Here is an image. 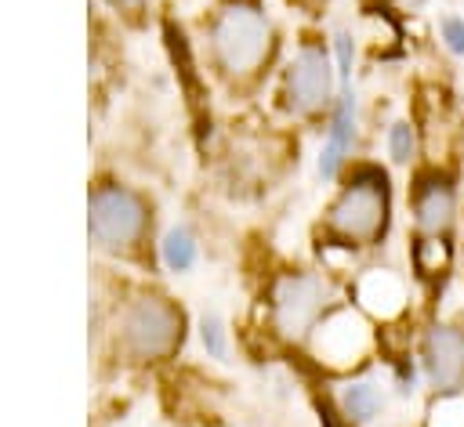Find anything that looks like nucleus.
I'll use <instances>...</instances> for the list:
<instances>
[{
  "mask_svg": "<svg viewBox=\"0 0 464 427\" xmlns=\"http://www.w3.org/2000/svg\"><path fill=\"white\" fill-rule=\"evenodd\" d=\"M392 217V185L377 163H359L326 210V228L344 246H373Z\"/></svg>",
  "mask_w": 464,
  "mask_h": 427,
  "instance_id": "f257e3e1",
  "label": "nucleus"
},
{
  "mask_svg": "<svg viewBox=\"0 0 464 427\" xmlns=\"http://www.w3.org/2000/svg\"><path fill=\"white\" fill-rule=\"evenodd\" d=\"M210 51L225 76H254L272 51V25L254 0H228L214 14Z\"/></svg>",
  "mask_w": 464,
  "mask_h": 427,
  "instance_id": "f03ea898",
  "label": "nucleus"
},
{
  "mask_svg": "<svg viewBox=\"0 0 464 427\" xmlns=\"http://www.w3.org/2000/svg\"><path fill=\"white\" fill-rule=\"evenodd\" d=\"M181 337H185V315L167 297L141 293L120 315V344L130 358H141V362L167 358L178 351Z\"/></svg>",
  "mask_w": 464,
  "mask_h": 427,
  "instance_id": "7ed1b4c3",
  "label": "nucleus"
},
{
  "mask_svg": "<svg viewBox=\"0 0 464 427\" xmlns=\"http://www.w3.org/2000/svg\"><path fill=\"white\" fill-rule=\"evenodd\" d=\"M87 232L102 250H130L149 224L145 199L123 185H102L87 203Z\"/></svg>",
  "mask_w": 464,
  "mask_h": 427,
  "instance_id": "20e7f679",
  "label": "nucleus"
},
{
  "mask_svg": "<svg viewBox=\"0 0 464 427\" xmlns=\"http://www.w3.org/2000/svg\"><path fill=\"white\" fill-rule=\"evenodd\" d=\"M330 282L315 271H286L272 286V326L286 340L304 337L319 315H326Z\"/></svg>",
  "mask_w": 464,
  "mask_h": 427,
  "instance_id": "39448f33",
  "label": "nucleus"
},
{
  "mask_svg": "<svg viewBox=\"0 0 464 427\" xmlns=\"http://www.w3.org/2000/svg\"><path fill=\"white\" fill-rule=\"evenodd\" d=\"M373 347V333L352 308H334L312 326V351L330 369H352L362 365Z\"/></svg>",
  "mask_w": 464,
  "mask_h": 427,
  "instance_id": "423d86ee",
  "label": "nucleus"
},
{
  "mask_svg": "<svg viewBox=\"0 0 464 427\" xmlns=\"http://www.w3.org/2000/svg\"><path fill=\"white\" fill-rule=\"evenodd\" d=\"M334 98V69L323 47L304 43L286 69V105L301 116L326 109Z\"/></svg>",
  "mask_w": 464,
  "mask_h": 427,
  "instance_id": "0eeeda50",
  "label": "nucleus"
},
{
  "mask_svg": "<svg viewBox=\"0 0 464 427\" xmlns=\"http://www.w3.org/2000/svg\"><path fill=\"white\" fill-rule=\"evenodd\" d=\"M420 362L439 394L464 391V329L435 322L420 340Z\"/></svg>",
  "mask_w": 464,
  "mask_h": 427,
  "instance_id": "6e6552de",
  "label": "nucleus"
},
{
  "mask_svg": "<svg viewBox=\"0 0 464 427\" xmlns=\"http://www.w3.org/2000/svg\"><path fill=\"white\" fill-rule=\"evenodd\" d=\"M457 221V188L442 170H424L413 185V224L417 235H446Z\"/></svg>",
  "mask_w": 464,
  "mask_h": 427,
  "instance_id": "1a4fd4ad",
  "label": "nucleus"
},
{
  "mask_svg": "<svg viewBox=\"0 0 464 427\" xmlns=\"http://www.w3.org/2000/svg\"><path fill=\"white\" fill-rule=\"evenodd\" d=\"M352 145H355V94H352V87H344L341 98H337V109L330 116L326 145L319 152V177H326V181L337 177L344 159H348V152H352Z\"/></svg>",
  "mask_w": 464,
  "mask_h": 427,
  "instance_id": "9d476101",
  "label": "nucleus"
},
{
  "mask_svg": "<svg viewBox=\"0 0 464 427\" xmlns=\"http://www.w3.org/2000/svg\"><path fill=\"white\" fill-rule=\"evenodd\" d=\"M355 297L370 315H381L384 322L406 311V282L388 268H370L366 275H359Z\"/></svg>",
  "mask_w": 464,
  "mask_h": 427,
  "instance_id": "9b49d317",
  "label": "nucleus"
},
{
  "mask_svg": "<svg viewBox=\"0 0 464 427\" xmlns=\"http://www.w3.org/2000/svg\"><path fill=\"white\" fill-rule=\"evenodd\" d=\"M337 409H341V416H344L348 423H366V420H373L377 409H381V391H377L370 380H352V384L341 387Z\"/></svg>",
  "mask_w": 464,
  "mask_h": 427,
  "instance_id": "f8f14e48",
  "label": "nucleus"
},
{
  "mask_svg": "<svg viewBox=\"0 0 464 427\" xmlns=\"http://www.w3.org/2000/svg\"><path fill=\"white\" fill-rule=\"evenodd\" d=\"M410 257H413V271L420 279H431L450 264V242L446 235H417Z\"/></svg>",
  "mask_w": 464,
  "mask_h": 427,
  "instance_id": "ddd939ff",
  "label": "nucleus"
},
{
  "mask_svg": "<svg viewBox=\"0 0 464 427\" xmlns=\"http://www.w3.org/2000/svg\"><path fill=\"white\" fill-rule=\"evenodd\" d=\"M160 257H163V264L170 271H188L196 264V239H192V232L181 228V224L170 228L163 235V242H160Z\"/></svg>",
  "mask_w": 464,
  "mask_h": 427,
  "instance_id": "4468645a",
  "label": "nucleus"
},
{
  "mask_svg": "<svg viewBox=\"0 0 464 427\" xmlns=\"http://www.w3.org/2000/svg\"><path fill=\"white\" fill-rule=\"evenodd\" d=\"M428 427H464V394L460 391L439 394L428 413Z\"/></svg>",
  "mask_w": 464,
  "mask_h": 427,
  "instance_id": "2eb2a0df",
  "label": "nucleus"
},
{
  "mask_svg": "<svg viewBox=\"0 0 464 427\" xmlns=\"http://www.w3.org/2000/svg\"><path fill=\"white\" fill-rule=\"evenodd\" d=\"M388 152L395 163H410L417 156V127L410 119H395L388 127Z\"/></svg>",
  "mask_w": 464,
  "mask_h": 427,
  "instance_id": "dca6fc26",
  "label": "nucleus"
},
{
  "mask_svg": "<svg viewBox=\"0 0 464 427\" xmlns=\"http://www.w3.org/2000/svg\"><path fill=\"white\" fill-rule=\"evenodd\" d=\"M199 340H203L210 358H225V326H221L218 315H203L199 318Z\"/></svg>",
  "mask_w": 464,
  "mask_h": 427,
  "instance_id": "f3484780",
  "label": "nucleus"
},
{
  "mask_svg": "<svg viewBox=\"0 0 464 427\" xmlns=\"http://www.w3.org/2000/svg\"><path fill=\"white\" fill-rule=\"evenodd\" d=\"M439 36H442V43H446L453 54H464V18H457V14L442 18Z\"/></svg>",
  "mask_w": 464,
  "mask_h": 427,
  "instance_id": "a211bd4d",
  "label": "nucleus"
},
{
  "mask_svg": "<svg viewBox=\"0 0 464 427\" xmlns=\"http://www.w3.org/2000/svg\"><path fill=\"white\" fill-rule=\"evenodd\" d=\"M334 47H337V72H341V80H348V76H352L355 43H352V36H348V33H337V36H334Z\"/></svg>",
  "mask_w": 464,
  "mask_h": 427,
  "instance_id": "6ab92c4d",
  "label": "nucleus"
},
{
  "mask_svg": "<svg viewBox=\"0 0 464 427\" xmlns=\"http://www.w3.org/2000/svg\"><path fill=\"white\" fill-rule=\"evenodd\" d=\"M112 4H116V7H138L141 0H112Z\"/></svg>",
  "mask_w": 464,
  "mask_h": 427,
  "instance_id": "aec40b11",
  "label": "nucleus"
}]
</instances>
